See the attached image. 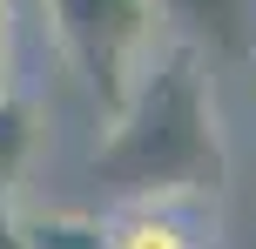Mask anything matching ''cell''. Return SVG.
<instances>
[{
  "instance_id": "8992f818",
  "label": "cell",
  "mask_w": 256,
  "mask_h": 249,
  "mask_svg": "<svg viewBox=\"0 0 256 249\" xmlns=\"http://www.w3.org/2000/svg\"><path fill=\"white\" fill-rule=\"evenodd\" d=\"M20 236H27V249H108L94 209H40V216H20Z\"/></svg>"
},
{
  "instance_id": "277c9868",
  "label": "cell",
  "mask_w": 256,
  "mask_h": 249,
  "mask_svg": "<svg viewBox=\"0 0 256 249\" xmlns=\"http://www.w3.org/2000/svg\"><path fill=\"white\" fill-rule=\"evenodd\" d=\"M162 34L196 47L209 67H250L256 61V0H155Z\"/></svg>"
},
{
  "instance_id": "ba28073f",
  "label": "cell",
  "mask_w": 256,
  "mask_h": 249,
  "mask_svg": "<svg viewBox=\"0 0 256 249\" xmlns=\"http://www.w3.org/2000/svg\"><path fill=\"white\" fill-rule=\"evenodd\" d=\"M0 249H27V236H20V209H7V202H0Z\"/></svg>"
},
{
  "instance_id": "5b68a950",
  "label": "cell",
  "mask_w": 256,
  "mask_h": 249,
  "mask_svg": "<svg viewBox=\"0 0 256 249\" xmlns=\"http://www.w3.org/2000/svg\"><path fill=\"white\" fill-rule=\"evenodd\" d=\"M40 155V101L20 88H0V202L20 209V182Z\"/></svg>"
},
{
  "instance_id": "6da1fadb",
  "label": "cell",
  "mask_w": 256,
  "mask_h": 249,
  "mask_svg": "<svg viewBox=\"0 0 256 249\" xmlns=\"http://www.w3.org/2000/svg\"><path fill=\"white\" fill-rule=\"evenodd\" d=\"M88 175L115 202L128 196H189L216 202L230 189V142L216 115V67L182 40H162L135 94L102 121Z\"/></svg>"
},
{
  "instance_id": "7a4b0ae2",
  "label": "cell",
  "mask_w": 256,
  "mask_h": 249,
  "mask_svg": "<svg viewBox=\"0 0 256 249\" xmlns=\"http://www.w3.org/2000/svg\"><path fill=\"white\" fill-rule=\"evenodd\" d=\"M48 7V34L61 47V61L81 74L88 101L102 108V121L135 94L142 67L162 47V13L155 0H40Z\"/></svg>"
},
{
  "instance_id": "52a82bcc",
  "label": "cell",
  "mask_w": 256,
  "mask_h": 249,
  "mask_svg": "<svg viewBox=\"0 0 256 249\" xmlns=\"http://www.w3.org/2000/svg\"><path fill=\"white\" fill-rule=\"evenodd\" d=\"M14 61H20V20L14 0H0V88H14Z\"/></svg>"
},
{
  "instance_id": "3957f363",
  "label": "cell",
  "mask_w": 256,
  "mask_h": 249,
  "mask_svg": "<svg viewBox=\"0 0 256 249\" xmlns=\"http://www.w3.org/2000/svg\"><path fill=\"white\" fill-rule=\"evenodd\" d=\"M108 249H209L216 243V209L189 196H128L102 209Z\"/></svg>"
}]
</instances>
